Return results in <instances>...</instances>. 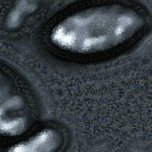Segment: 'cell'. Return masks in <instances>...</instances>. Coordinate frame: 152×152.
<instances>
[{
  "label": "cell",
  "mask_w": 152,
  "mask_h": 152,
  "mask_svg": "<svg viewBox=\"0 0 152 152\" xmlns=\"http://www.w3.org/2000/svg\"><path fill=\"white\" fill-rule=\"evenodd\" d=\"M145 14L120 2L89 4L59 19L49 31L50 43L76 56H95L121 49L145 31Z\"/></svg>",
  "instance_id": "6da1fadb"
},
{
  "label": "cell",
  "mask_w": 152,
  "mask_h": 152,
  "mask_svg": "<svg viewBox=\"0 0 152 152\" xmlns=\"http://www.w3.org/2000/svg\"><path fill=\"white\" fill-rule=\"evenodd\" d=\"M30 123V110L26 97L0 70V137L18 139L27 133Z\"/></svg>",
  "instance_id": "7a4b0ae2"
},
{
  "label": "cell",
  "mask_w": 152,
  "mask_h": 152,
  "mask_svg": "<svg viewBox=\"0 0 152 152\" xmlns=\"http://www.w3.org/2000/svg\"><path fill=\"white\" fill-rule=\"evenodd\" d=\"M63 145V135L55 127H43L24 138H18L5 152H58Z\"/></svg>",
  "instance_id": "3957f363"
}]
</instances>
